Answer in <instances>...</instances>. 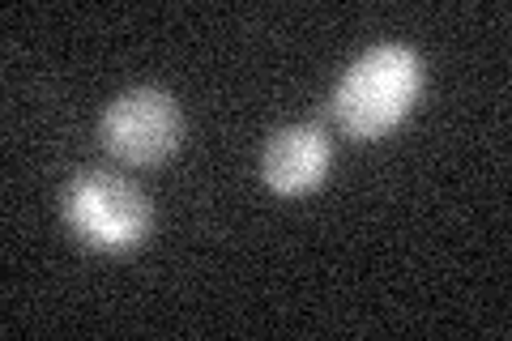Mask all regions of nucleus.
Returning a JSON list of instances; mask_svg holds the SVG:
<instances>
[{"mask_svg": "<svg viewBox=\"0 0 512 341\" xmlns=\"http://www.w3.org/2000/svg\"><path fill=\"white\" fill-rule=\"evenodd\" d=\"M423 90V60L402 43H380L342 73L329 99L333 124L355 141H380L410 116Z\"/></svg>", "mask_w": 512, "mask_h": 341, "instance_id": "obj_1", "label": "nucleus"}, {"mask_svg": "<svg viewBox=\"0 0 512 341\" xmlns=\"http://www.w3.org/2000/svg\"><path fill=\"white\" fill-rule=\"evenodd\" d=\"M64 222L94 252H133L150 235V201L116 171H82L64 188Z\"/></svg>", "mask_w": 512, "mask_h": 341, "instance_id": "obj_2", "label": "nucleus"}, {"mask_svg": "<svg viewBox=\"0 0 512 341\" xmlns=\"http://www.w3.org/2000/svg\"><path fill=\"white\" fill-rule=\"evenodd\" d=\"M333 145L320 124H286L269 137L261 154V180L278 197H308L325 184Z\"/></svg>", "mask_w": 512, "mask_h": 341, "instance_id": "obj_4", "label": "nucleus"}, {"mask_svg": "<svg viewBox=\"0 0 512 341\" xmlns=\"http://www.w3.org/2000/svg\"><path fill=\"white\" fill-rule=\"evenodd\" d=\"M103 150L124 167H158L184 141V111L167 90L137 86L107 103L99 120Z\"/></svg>", "mask_w": 512, "mask_h": 341, "instance_id": "obj_3", "label": "nucleus"}]
</instances>
